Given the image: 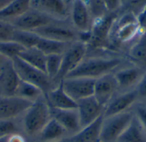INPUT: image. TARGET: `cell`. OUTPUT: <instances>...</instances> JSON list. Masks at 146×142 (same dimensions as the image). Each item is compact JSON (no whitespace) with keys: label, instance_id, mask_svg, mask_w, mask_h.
Wrapping results in <instances>:
<instances>
[{"label":"cell","instance_id":"6da1fadb","mask_svg":"<svg viewBox=\"0 0 146 142\" xmlns=\"http://www.w3.org/2000/svg\"><path fill=\"white\" fill-rule=\"evenodd\" d=\"M142 32L137 17L120 10L114 20L110 34V50L114 53L117 49H128Z\"/></svg>","mask_w":146,"mask_h":142},{"label":"cell","instance_id":"7a4b0ae2","mask_svg":"<svg viewBox=\"0 0 146 142\" xmlns=\"http://www.w3.org/2000/svg\"><path fill=\"white\" fill-rule=\"evenodd\" d=\"M124 62L122 57L118 55H86L67 78H86L96 80L104 75L113 73L124 65Z\"/></svg>","mask_w":146,"mask_h":142},{"label":"cell","instance_id":"3957f363","mask_svg":"<svg viewBox=\"0 0 146 142\" xmlns=\"http://www.w3.org/2000/svg\"><path fill=\"white\" fill-rule=\"evenodd\" d=\"M50 119V106L44 95L34 101L22 115V126L29 137H36Z\"/></svg>","mask_w":146,"mask_h":142},{"label":"cell","instance_id":"277c9868","mask_svg":"<svg viewBox=\"0 0 146 142\" xmlns=\"http://www.w3.org/2000/svg\"><path fill=\"white\" fill-rule=\"evenodd\" d=\"M12 63L20 79L39 88L44 95L57 86L44 72L28 65L21 58H15L12 60Z\"/></svg>","mask_w":146,"mask_h":142},{"label":"cell","instance_id":"5b68a950","mask_svg":"<svg viewBox=\"0 0 146 142\" xmlns=\"http://www.w3.org/2000/svg\"><path fill=\"white\" fill-rule=\"evenodd\" d=\"M34 32L42 37L67 43L80 41V34L72 26L69 19L65 20H54L36 30Z\"/></svg>","mask_w":146,"mask_h":142},{"label":"cell","instance_id":"8992f818","mask_svg":"<svg viewBox=\"0 0 146 142\" xmlns=\"http://www.w3.org/2000/svg\"><path fill=\"white\" fill-rule=\"evenodd\" d=\"M87 48L85 43L76 41L69 43L64 53L62 55V64L59 72L55 79V83L58 85L68 75L72 72L86 57Z\"/></svg>","mask_w":146,"mask_h":142},{"label":"cell","instance_id":"52a82bcc","mask_svg":"<svg viewBox=\"0 0 146 142\" xmlns=\"http://www.w3.org/2000/svg\"><path fill=\"white\" fill-rule=\"evenodd\" d=\"M133 112H126L111 117H104L100 142H117L133 118Z\"/></svg>","mask_w":146,"mask_h":142},{"label":"cell","instance_id":"ba28073f","mask_svg":"<svg viewBox=\"0 0 146 142\" xmlns=\"http://www.w3.org/2000/svg\"><path fill=\"white\" fill-rule=\"evenodd\" d=\"M69 20L79 33H89L92 26V16L85 0H72Z\"/></svg>","mask_w":146,"mask_h":142},{"label":"cell","instance_id":"9c48e42d","mask_svg":"<svg viewBox=\"0 0 146 142\" xmlns=\"http://www.w3.org/2000/svg\"><path fill=\"white\" fill-rule=\"evenodd\" d=\"M95 81L86 78H66L61 83L65 92L77 102L93 95Z\"/></svg>","mask_w":146,"mask_h":142},{"label":"cell","instance_id":"30bf717a","mask_svg":"<svg viewBox=\"0 0 146 142\" xmlns=\"http://www.w3.org/2000/svg\"><path fill=\"white\" fill-rule=\"evenodd\" d=\"M71 2L68 0H32L31 8L56 20L69 19Z\"/></svg>","mask_w":146,"mask_h":142},{"label":"cell","instance_id":"8fae6325","mask_svg":"<svg viewBox=\"0 0 146 142\" xmlns=\"http://www.w3.org/2000/svg\"><path fill=\"white\" fill-rule=\"evenodd\" d=\"M145 72V70L130 63H128V66L122 65L119 67L113 72L119 88V92L134 89Z\"/></svg>","mask_w":146,"mask_h":142},{"label":"cell","instance_id":"7c38bea8","mask_svg":"<svg viewBox=\"0 0 146 142\" xmlns=\"http://www.w3.org/2000/svg\"><path fill=\"white\" fill-rule=\"evenodd\" d=\"M76 109L81 128L87 126L98 118L104 116V106H102L93 95L77 101Z\"/></svg>","mask_w":146,"mask_h":142},{"label":"cell","instance_id":"4fadbf2b","mask_svg":"<svg viewBox=\"0 0 146 142\" xmlns=\"http://www.w3.org/2000/svg\"><path fill=\"white\" fill-rule=\"evenodd\" d=\"M54 20H54L47 14L31 8L24 14L11 21V23L16 29L35 32L36 30L46 26Z\"/></svg>","mask_w":146,"mask_h":142},{"label":"cell","instance_id":"5bb4252c","mask_svg":"<svg viewBox=\"0 0 146 142\" xmlns=\"http://www.w3.org/2000/svg\"><path fill=\"white\" fill-rule=\"evenodd\" d=\"M137 101L138 95L135 89L126 92H119L105 106L104 117H111L128 112V109L134 106Z\"/></svg>","mask_w":146,"mask_h":142},{"label":"cell","instance_id":"9a60e30c","mask_svg":"<svg viewBox=\"0 0 146 142\" xmlns=\"http://www.w3.org/2000/svg\"><path fill=\"white\" fill-rule=\"evenodd\" d=\"M117 93H119V88L113 73L96 79L93 96L104 107Z\"/></svg>","mask_w":146,"mask_h":142},{"label":"cell","instance_id":"2e32d148","mask_svg":"<svg viewBox=\"0 0 146 142\" xmlns=\"http://www.w3.org/2000/svg\"><path fill=\"white\" fill-rule=\"evenodd\" d=\"M33 103L16 96L0 97V120L15 119L22 116Z\"/></svg>","mask_w":146,"mask_h":142},{"label":"cell","instance_id":"e0dca14e","mask_svg":"<svg viewBox=\"0 0 146 142\" xmlns=\"http://www.w3.org/2000/svg\"><path fill=\"white\" fill-rule=\"evenodd\" d=\"M19 82L12 60H5L0 66V97L14 96Z\"/></svg>","mask_w":146,"mask_h":142},{"label":"cell","instance_id":"ac0fdd59","mask_svg":"<svg viewBox=\"0 0 146 142\" xmlns=\"http://www.w3.org/2000/svg\"><path fill=\"white\" fill-rule=\"evenodd\" d=\"M50 118L56 120L68 134V136L75 135L81 130L77 109H56L50 108Z\"/></svg>","mask_w":146,"mask_h":142},{"label":"cell","instance_id":"d6986e66","mask_svg":"<svg viewBox=\"0 0 146 142\" xmlns=\"http://www.w3.org/2000/svg\"><path fill=\"white\" fill-rule=\"evenodd\" d=\"M127 60L128 63L146 71V31H144L127 49Z\"/></svg>","mask_w":146,"mask_h":142},{"label":"cell","instance_id":"ffe728a7","mask_svg":"<svg viewBox=\"0 0 146 142\" xmlns=\"http://www.w3.org/2000/svg\"><path fill=\"white\" fill-rule=\"evenodd\" d=\"M45 100L50 108L56 109H75L77 102L74 101L63 89L62 83L56 88L49 91L45 95Z\"/></svg>","mask_w":146,"mask_h":142},{"label":"cell","instance_id":"44dd1931","mask_svg":"<svg viewBox=\"0 0 146 142\" xmlns=\"http://www.w3.org/2000/svg\"><path fill=\"white\" fill-rule=\"evenodd\" d=\"M104 120V116L88 124L75 135L69 137L71 142H100L101 128Z\"/></svg>","mask_w":146,"mask_h":142},{"label":"cell","instance_id":"7402d4cb","mask_svg":"<svg viewBox=\"0 0 146 142\" xmlns=\"http://www.w3.org/2000/svg\"><path fill=\"white\" fill-rule=\"evenodd\" d=\"M68 137V134L63 127L50 118L37 136V140L38 142H56Z\"/></svg>","mask_w":146,"mask_h":142},{"label":"cell","instance_id":"603a6c76","mask_svg":"<svg viewBox=\"0 0 146 142\" xmlns=\"http://www.w3.org/2000/svg\"><path fill=\"white\" fill-rule=\"evenodd\" d=\"M32 0H11L0 11V20L13 21L31 9Z\"/></svg>","mask_w":146,"mask_h":142},{"label":"cell","instance_id":"cb8c5ba5","mask_svg":"<svg viewBox=\"0 0 146 142\" xmlns=\"http://www.w3.org/2000/svg\"><path fill=\"white\" fill-rule=\"evenodd\" d=\"M117 142H146L145 130L134 115Z\"/></svg>","mask_w":146,"mask_h":142},{"label":"cell","instance_id":"d4e9b609","mask_svg":"<svg viewBox=\"0 0 146 142\" xmlns=\"http://www.w3.org/2000/svg\"><path fill=\"white\" fill-rule=\"evenodd\" d=\"M18 57L28 65L45 72L46 55L37 48L25 49Z\"/></svg>","mask_w":146,"mask_h":142},{"label":"cell","instance_id":"484cf974","mask_svg":"<svg viewBox=\"0 0 146 142\" xmlns=\"http://www.w3.org/2000/svg\"><path fill=\"white\" fill-rule=\"evenodd\" d=\"M43 95L44 94L39 88L30 83L20 79L14 96L21 98L31 102H34Z\"/></svg>","mask_w":146,"mask_h":142},{"label":"cell","instance_id":"4316f807","mask_svg":"<svg viewBox=\"0 0 146 142\" xmlns=\"http://www.w3.org/2000/svg\"><path fill=\"white\" fill-rule=\"evenodd\" d=\"M68 45L69 43H62V42L40 37L35 48L39 49L45 55H62Z\"/></svg>","mask_w":146,"mask_h":142},{"label":"cell","instance_id":"83f0119b","mask_svg":"<svg viewBox=\"0 0 146 142\" xmlns=\"http://www.w3.org/2000/svg\"><path fill=\"white\" fill-rule=\"evenodd\" d=\"M39 38H40V36H38L34 32L20 30L16 28L12 37V40L21 44L24 49L35 48Z\"/></svg>","mask_w":146,"mask_h":142},{"label":"cell","instance_id":"f1b7e54d","mask_svg":"<svg viewBox=\"0 0 146 142\" xmlns=\"http://www.w3.org/2000/svg\"><path fill=\"white\" fill-rule=\"evenodd\" d=\"M24 49L21 44L13 40L0 41V55L7 60H12L18 57Z\"/></svg>","mask_w":146,"mask_h":142},{"label":"cell","instance_id":"f546056e","mask_svg":"<svg viewBox=\"0 0 146 142\" xmlns=\"http://www.w3.org/2000/svg\"><path fill=\"white\" fill-rule=\"evenodd\" d=\"M61 64H62V55H46L45 73L52 81H54V83H55V79L59 72Z\"/></svg>","mask_w":146,"mask_h":142},{"label":"cell","instance_id":"4dcf8cb0","mask_svg":"<svg viewBox=\"0 0 146 142\" xmlns=\"http://www.w3.org/2000/svg\"><path fill=\"white\" fill-rule=\"evenodd\" d=\"M146 7V0H125L122 3L121 11L133 14L136 17Z\"/></svg>","mask_w":146,"mask_h":142},{"label":"cell","instance_id":"1f68e13d","mask_svg":"<svg viewBox=\"0 0 146 142\" xmlns=\"http://www.w3.org/2000/svg\"><path fill=\"white\" fill-rule=\"evenodd\" d=\"M16 133H19V128L15 119L0 120V139L7 138Z\"/></svg>","mask_w":146,"mask_h":142},{"label":"cell","instance_id":"d6a6232c","mask_svg":"<svg viewBox=\"0 0 146 142\" xmlns=\"http://www.w3.org/2000/svg\"><path fill=\"white\" fill-rule=\"evenodd\" d=\"M91 11L92 19H98L109 14L105 9L103 0H86Z\"/></svg>","mask_w":146,"mask_h":142},{"label":"cell","instance_id":"836d02e7","mask_svg":"<svg viewBox=\"0 0 146 142\" xmlns=\"http://www.w3.org/2000/svg\"><path fill=\"white\" fill-rule=\"evenodd\" d=\"M15 30V27L11 22L0 20V41L12 40Z\"/></svg>","mask_w":146,"mask_h":142},{"label":"cell","instance_id":"e575fe53","mask_svg":"<svg viewBox=\"0 0 146 142\" xmlns=\"http://www.w3.org/2000/svg\"><path fill=\"white\" fill-rule=\"evenodd\" d=\"M133 114L139 120L142 127L146 132V104L145 103H135Z\"/></svg>","mask_w":146,"mask_h":142},{"label":"cell","instance_id":"d590c367","mask_svg":"<svg viewBox=\"0 0 146 142\" xmlns=\"http://www.w3.org/2000/svg\"><path fill=\"white\" fill-rule=\"evenodd\" d=\"M103 3L109 14L118 13L122 6L121 0H103Z\"/></svg>","mask_w":146,"mask_h":142},{"label":"cell","instance_id":"8d00e7d4","mask_svg":"<svg viewBox=\"0 0 146 142\" xmlns=\"http://www.w3.org/2000/svg\"><path fill=\"white\" fill-rule=\"evenodd\" d=\"M135 90L138 95V100L146 101V72L136 86Z\"/></svg>","mask_w":146,"mask_h":142},{"label":"cell","instance_id":"74e56055","mask_svg":"<svg viewBox=\"0 0 146 142\" xmlns=\"http://www.w3.org/2000/svg\"><path fill=\"white\" fill-rule=\"evenodd\" d=\"M138 22L139 24V26L141 30L144 32L146 31V7L143 9V11L137 16Z\"/></svg>","mask_w":146,"mask_h":142},{"label":"cell","instance_id":"f35d334b","mask_svg":"<svg viewBox=\"0 0 146 142\" xmlns=\"http://www.w3.org/2000/svg\"><path fill=\"white\" fill-rule=\"evenodd\" d=\"M7 142H27L25 137L19 133L14 134L7 138Z\"/></svg>","mask_w":146,"mask_h":142},{"label":"cell","instance_id":"ab89813d","mask_svg":"<svg viewBox=\"0 0 146 142\" xmlns=\"http://www.w3.org/2000/svg\"><path fill=\"white\" fill-rule=\"evenodd\" d=\"M11 0H0V11L6 7V5L10 2Z\"/></svg>","mask_w":146,"mask_h":142},{"label":"cell","instance_id":"60d3db41","mask_svg":"<svg viewBox=\"0 0 146 142\" xmlns=\"http://www.w3.org/2000/svg\"><path fill=\"white\" fill-rule=\"evenodd\" d=\"M5 60H7V59H5L4 57H3V56L0 55V66H2V64H3Z\"/></svg>","mask_w":146,"mask_h":142},{"label":"cell","instance_id":"b9f144b4","mask_svg":"<svg viewBox=\"0 0 146 142\" xmlns=\"http://www.w3.org/2000/svg\"><path fill=\"white\" fill-rule=\"evenodd\" d=\"M56 142H71L70 140H69V137L68 138H66V139H63L62 141H56Z\"/></svg>","mask_w":146,"mask_h":142},{"label":"cell","instance_id":"7bdbcfd3","mask_svg":"<svg viewBox=\"0 0 146 142\" xmlns=\"http://www.w3.org/2000/svg\"><path fill=\"white\" fill-rule=\"evenodd\" d=\"M8 138V137H7ZM7 138H3V139H0V142H7Z\"/></svg>","mask_w":146,"mask_h":142},{"label":"cell","instance_id":"ee69618b","mask_svg":"<svg viewBox=\"0 0 146 142\" xmlns=\"http://www.w3.org/2000/svg\"><path fill=\"white\" fill-rule=\"evenodd\" d=\"M124 1H125V0H121V2H122V3H123V2H124Z\"/></svg>","mask_w":146,"mask_h":142},{"label":"cell","instance_id":"f6af8a7d","mask_svg":"<svg viewBox=\"0 0 146 142\" xmlns=\"http://www.w3.org/2000/svg\"><path fill=\"white\" fill-rule=\"evenodd\" d=\"M85 1H86V0H85Z\"/></svg>","mask_w":146,"mask_h":142}]
</instances>
